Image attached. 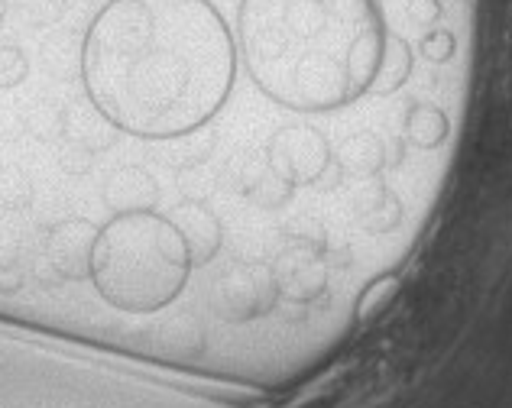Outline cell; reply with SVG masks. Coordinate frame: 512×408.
<instances>
[{
	"mask_svg": "<svg viewBox=\"0 0 512 408\" xmlns=\"http://www.w3.org/2000/svg\"><path fill=\"white\" fill-rule=\"evenodd\" d=\"M237 43L211 0H107L82 43V85L104 124L179 140L221 114Z\"/></svg>",
	"mask_w": 512,
	"mask_h": 408,
	"instance_id": "obj_1",
	"label": "cell"
},
{
	"mask_svg": "<svg viewBox=\"0 0 512 408\" xmlns=\"http://www.w3.org/2000/svg\"><path fill=\"white\" fill-rule=\"evenodd\" d=\"M237 30L250 81L299 114L360 101L393 43L380 0H240Z\"/></svg>",
	"mask_w": 512,
	"mask_h": 408,
	"instance_id": "obj_2",
	"label": "cell"
},
{
	"mask_svg": "<svg viewBox=\"0 0 512 408\" xmlns=\"http://www.w3.org/2000/svg\"><path fill=\"white\" fill-rule=\"evenodd\" d=\"M192 269L185 230L153 208L114 211L91 234L85 260L91 289L124 315H156L179 302Z\"/></svg>",
	"mask_w": 512,
	"mask_h": 408,
	"instance_id": "obj_3",
	"label": "cell"
},
{
	"mask_svg": "<svg viewBox=\"0 0 512 408\" xmlns=\"http://www.w3.org/2000/svg\"><path fill=\"white\" fill-rule=\"evenodd\" d=\"M396 289H399V282H396V276H383V279H376L373 285H367V292L360 295V302H357V315L360 318H370V315H376L389 298L396 295Z\"/></svg>",
	"mask_w": 512,
	"mask_h": 408,
	"instance_id": "obj_4",
	"label": "cell"
},
{
	"mask_svg": "<svg viewBox=\"0 0 512 408\" xmlns=\"http://www.w3.org/2000/svg\"><path fill=\"white\" fill-rule=\"evenodd\" d=\"M30 72V62L17 49V46H0V88H13L20 85Z\"/></svg>",
	"mask_w": 512,
	"mask_h": 408,
	"instance_id": "obj_5",
	"label": "cell"
},
{
	"mask_svg": "<svg viewBox=\"0 0 512 408\" xmlns=\"http://www.w3.org/2000/svg\"><path fill=\"white\" fill-rule=\"evenodd\" d=\"M425 49H428V56L435 62L448 59L451 56V36L448 33H435L431 39H425Z\"/></svg>",
	"mask_w": 512,
	"mask_h": 408,
	"instance_id": "obj_6",
	"label": "cell"
},
{
	"mask_svg": "<svg viewBox=\"0 0 512 408\" xmlns=\"http://www.w3.org/2000/svg\"><path fill=\"white\" fill-rule=\"evenodd\" d=\"M4 20H7V0H0V26H4Z\"/></svg>",
	"mask_w": 512,
	"mask_h": 408,
	"instance_id": "obj_7",
	"label": "cell"
}]
</instances>
